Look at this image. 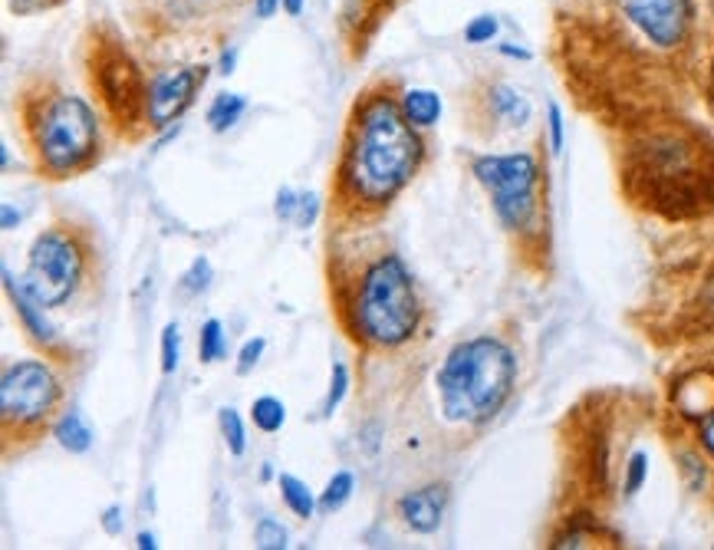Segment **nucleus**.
Masks as SVG:
<instances>
[{"instance_id":"1","label":"nucleus","mask_w":714,"mask_h":550,"mask_svg":"<svg viewBox=\"0 0 714 550\" xmlns=\"http://www.w3.org/2000/svg\"><path fill=\"white\" fill-rule=\"evenodd\" d=\"M422 142L405 110L389 96L369 100L353 126L346 149V182L362 202H389L418 169Z\"/></svg>"},{"instance_id":"2","label":"nucleus","mask_w":714,"mask_h":550,"mask_svg":"<svg viewBox=\"0 0 714 550\" xmlns=\"http://www.w3.org/2000/svg\"><path fill=\"white\" fill-rule=\"evenodd\" d=\"M514 353L491 336L451 350L438 373L441 409L451 422H487L510 396Z\"/></svg>"},{"instance_id":"3","label":"nucleus","mask_w":714,"mask_h":550,"mask_svg":"<svg viewBox=\"0 0 714 550\" xmlns=\"http://www.w3.org/2000/svg\"><path fill=\"white\" fill-rule=\"evenodd\" d=\"M356 320L366 340L379 346H399L412 336L418 323V300L412 277L399 257H382L362 280Z\"/></svg>"},{"instance_id":"4","label":"nucleus","mask_w":714,"mask_h":550,"mask_svg":"<svg viewBox=\"0 0 714 550\" xmlns=\"http://www.w3.org/2000/svg\"><path fill=\"white\" fill-rule=\"evenodd\" d=\"M96 113L80 96H57L37 126V146L44 165L57 175L73 172L96 152Z\"/></svg>"},{"instance_id":"5","label":"nucleus","mask_w":714,"mask_h":550,"mask_svg":"<svg viewBox=\"0 0 714 550\" xmlns=\"http://www.w3.org/2000/svg\"><path fill=\"white\" fill-rule=\"evenodd\" d=\"M477 182L491 192L494 211L507 228H527L537 211V162L533 156H484L474 162Z\"/></svg>"},{"instance_id":"6","label":"nucleus","mask_w":714,"mask_h":550,"mask_svg":"<svg viewBox=\"0 0 714 550\" xmlns=\"http://www.w3.org/2000/svg\"><path fill=\"white\" fill-rule=\"evenodd\" d=\"M80 271H83V257L73 238L64 231H47L31 248L24 287L41 307H60L77 290Z\"/></svg>"},{"instance_id":"7","label":"nucleus","mask_w":714,"mask_h":550,"mask_svg":"<svg viewBox=\"0 0 714 550\" xmlns=\"http://www.w3.org/2000/svg\"><path fill=\"white\" fill-rule=\"evenodd\" d=\"M60 399V386L44 363L24 359L4 373L0 382V412L8 425H37L44 422Z\"/></svg>"},{"instance_id":"8","label":"nucleus","mask_w":714,"mask_h":550,"mask_svg":"<svg viewBox=\"0 0 714 550\" xmlns=\"http://www.w3.org/2000/svg\"><path fill=\"white\" fill-rule=\"evenodd\" d=\"M93 73H96L100 93H103L110 113L119 119V126L133 123L139 116V110H142V96L149 100L136 64L126 54H119V50H103Z\"/></svg>"},{"instance_id":"9","label":"nucleus","mask_w":714,"mask_h":550,"mask_svg":"<svg viewBox=\"0 0 714 550\" xmlns=\"http://www.w3.org/2000/svg\"><path fill=\"white\" fill-rule=\"evenodd\" d=\"M622 11L655 47H675L684 37L688 0H622Z\"/></svg>"},{"instance_id":"10","label":"nucleus","mask_w":714,"mask_h":550,"mask_svg":"<svg viewBox=\"0 0 714 550\" xmlns=\"http://www.w3.org/2000/svg\"><path fill=\"white\" fill-rule=\"evenodd\" d=\"M201 83H205V70H198V67L169 70V73L156 77L152 87H149V100H146L149 123L159 126V129L175 123L192 106V100H195Z\"/></svg>"},{"instance_id":"11","label":"nucleus","mask_w":714,"mask_h":550,"mask_svg":"<svg viewBox=\"0 0 714 550\" xmlns=\"http://www.w3.org/2000/svg\"><path fill=\"white\" fill-rule=\"evenodd\" d=\"M655 185L658 192L665 195H675L678 202L691 195L694 188V159H691V149L678 139H655L652 149L645 152V169H642Z\"/></svg>"},{"instance_id":"12","label":"nucleus","mask_w":714,"mask_h":550,"mask_svg":"<svg viewBox=\"0 0 714 550\" xmlns=\"http://www.w3.org/2000/svg\"><path fill=\"white\" fill-rule=\"evenodd\" d=\"M445 501H448L445 488H441V484H428V488H418V491L405 494V497L399 501V511H402V517H405L408 527H415V530H422V534H431V530H438V524H441Z\"/></svg>"},{"instance_id":"13","label":"nucleus","mask_w":714,"mask_h":550,"mask_svg":"<svg viewBox=\"0 0 714 550\" xmlns=\"http://www.w3.org/2000/svg\"><path fill=\"white\" fill-rule=\"evenodd\" d=\"M4 284H8V290H11V297H14V303H18V313H21L24 326H27L37 340L50 343V340H54V330H50V323L44 320V313H37L41 303L31 297V290H27L24 284H18L11 271H4Z\"/></svg>"},{"instance_id":"14","label":"nucleus","mask_w":714,"mask_h":550,"mask_svg":"<svg viewBox=\"0 0 714 550\" xmlns=\"http://www.w3.org/2000/svg\"><path fill=\"white\" fill-rule=\"evenodd\" d=\"M402 110L412 126H435L441 116V96L431 90H408L402 100Z\"/></svg>"},{"instance_id":"15","label":"nucleus","mask_w":714,"mask_h":550,"mask_svg":"<svg viewBox=\"0 0 714 550\" xmlns=\"http://www.w3.org/2000/svg\"><path fill=\"white\" fill-rule=\"evenodd\" d=\"M494 113L507 123V126H523L530 119V103L514 90V87H494L491 93Z\"/></svg>"},{"instance_id":"16","label":"nucleus","mask_w":714,"mask_h":550,"mask_svg":"<svg viewBox=\"0 0 714 550\" xmlns=\"http://www.w3.org/2000/svg\"><path fill=\"white\" fill-rule=\"evenodd\" d=\"M57 442L67 448V451H87L90 445H93V428L87 425V419L80 415V412H67L60 422H57Z\"/></svg>"},{"instance_id":"17","label":"nucleus","mask_w":714,"mask_h":550,"mask_svg":"<svg viewBox=\"0 0 714 550\" xmlns=\"http://www.w3.org/2000/svg\"><path fill=\"white\" fill-rule=\"evenodd\" d=\"M244 110H247V100H244V96H238V93H221V96L211 103V110H208V123H211L215 133H224V129H231V126L244 116Z\"/></svg>"},{"instance_id":"18","label":"nucleus","mask_w":714,"mask_h":550,"mask_svg":"<svg viewBox=\"0 0 714 550\" xmlns=\"http://www.w3.org/2000/svg\"><path fill=\"white\" fill-rule=\"evenodd\" d=\"M280 494H284L287 507H290L297 517H313L316 501H313L310 488H307L300 478H293V474H280Z\"/></svg>"},{"instance_id":"19","label":"nucleus","mask_w":714,"mask_h":550,"mask_svg":"<svg viewBox=\"0 0 714 550\" xmlns=\"http://www.w3.org/2000/svg\"><path fill=\"white\" fill-rule=\"evenodd\" d=\"M251 412H254V425H257L261 432H277V428L287 422V409H284V402L274 399V396H261Z\"/></svg>"},{"instance_id":"20","label":"nucleus","mask_w":714,"mask_h":550,"mask_svg":"<svg viewBox=\"0 0 714 550\" xmlns=\"http://www.w3.org/2000/svg\"><path fill=\"white\" fill-rule=\"evenodd\" d=\"M353 474L349 471H339V474H333V481L326 484V491H323V497H320V511H339L346 501H349V494H353Z\"/></svg>"},{"instance_id":"21","label":"nucleus","mask_w":714,"mask_h":550,"mask_svg":"<svg viewBox=\"0 0 714 550\" xmlns=\"http://www.w3.org/2000/svg\"><path fill=\"white\" fill-rule=\"evenodd\" d=\"M228 343H224V333H221V323L218 320H208L201 326V343H198V353H201V363H218L224 356Z\"/></svg>"},{"instance_id":"22","label":"nucleus","mask_w":714,"mask_h":550,"mask_svg":"<svg viewBox=\"0 0 714 550\" xmlns=\"http://www.w3.org/2000/svg\"><path fill=\"white\" fill-rule=\"evenodd\" d=\"M221 432H224L231 455H244L247 442H244V422H241L238 409H221Z\"/></svg>"},{"instance_id":"23","label":"nucleus","mask_w":714,"mask_h":550,"mask_svg":"<svg viewBox=\"0 0 714 550\" xmlns=\"http://www.w3.org/2000/svg\"><path fill=\"white\" fill-rule=\"evenodd\" d=\"M346 389H349V373H346V366H343V363H336V366H333V382H330V392H326V399H323V415H333V412H336V405L343 402Z\"/></svg>"},{"instance_id":"24","label":"nucleus","mask_w":714,"mask_h":550,"mask_svg":"<svg viewBox=\"0 0 714 550\" xmlns=\"http://www.w3.org/2000/svg\"><path fill=\"white\" fill-rule=\"evenodd\" d=\"M254 537H257V547H264V550H277V547H287V530L274 520V517H264L261 524H257V530H254Z\"/></svg>"},{"instance_id":"25","label":"nucleus","mask_w":714,"mask_h":550,"mask_svg":"<svg viewBox=\"0 0 714 550\" xmlns=\"http://www.w3.org/2000/svg\"><path fill=\"white\" fill-rule=\"evenodd\" d=\"M494 37H497V21L491 14H481V18H474L464 27V41L468 44H491Z\"/></svg>"},{"instance_id":"26","label":"nucleus","mask_w":714,"mask_h":550,"mask_svg":"<svg viewBox=\"0 0 714 550\" xmlns=\"http://www.w3.org/2000/svg\"><path fill=\"white\" fill-rule=\"evenodd\" d=\"M178 326L175 323H169L165 326V333H162V369L165 373H175L178 369Z\"/></svg>"},{"instance_id":"27","label":"nucleus","mask_w":714,"mask_h":550,"mask_svg":"<svg viewBox=\"0 0 714 550\" xmlns=\"http://www.w3.org/2000/svg\"><path fill=\"white\" fill-rule=\"evenodd\" d=\"M645 474H648V458H645V451H635L629 458V471H625V494H635L642 488Z\"/></svg>"},{"instance_id":"28","label":"nucleus","mask_w":714,"mask_h":550,"mask_svg":"<svg viewBox=\"0 0 714 550\" xmlns=\"http://www.w3.org/2000/svg\"><path fill=\"white\" fill-rule=\"evenodd\" d=\"M208 280H211V264H208L205 257H198V261L192 264V271L185 274V287H188V290H205Z\"/></svg>"},{"instance_id":"29","label":"nucleus","mask_w":714,"mask_h":550,"mask_svg":"<svg viewBox=\"0 0 714 550\" xmlns=\"http://www.w3.org/2000/svg\"><path fill=\"white\" fill-rule=\"evenodd\" d=\"M264 340L257 336V340H251V343H244V350H241V363H238V373L244 376V373H251L254 366H257V359H261V353H264Z\"/></svg>"},{"instance_id":"30","label":"nucleus","mask_w":714,"mask_h":550,"mask_svg":"<svg viewBox=\"0 0 714 550\" xmlns=\"http://www.w3.org/2000/svg\"><path fill=\"white\" fill-rule=\"evenodd\" d=\"M313 221H316V195H300V205H297V218H293V225L310 228Z\"/></svg>"},{"instance_id":"31","label":"nucleus","mask_w":714,"mask_h":550,"mask_svg":"<svg viewBox=\"0 0 714 550\" xmlns=\"http://www.w3.org/2000/svg\"><path fill=\"white\" fill-rule=\"evenodd\" d=\"M297 205H300V195H293L290 188H280V195H277V215H280L284 221H293V218H297Z\"/></svg>"},{"instance_id":"32","label":"nucleus","mask_w":714,"mask_h":550,"mask_svg":"<svg viewBox=\"0 0 714 550\" xmlns=\"http://www.w3.org/2000/svg\"><path fill=\"white\" fill-rule=\"evenodd\" d=\"M550 146H553V152H563V116H560L556 103L550 106Z\"/></svg>"},{"instance_id":"33","label":"nucleus","mask_w":714,"mask_h":550,"mask_svg":"<svg viewBox=\"0 0 714 550\" xmlns=\"http://www.w3.org/2000/svg\"><path fill=\"white\" fill-rule=\"evenodd\" d=\"M280 4H284V0H254V11H257L261 21H267V18H274L280 11Z\"/></svg>"},{"instance_id":"34","label":"nucleus","mask_w":714,"mask_h":550,"mask_svg":"<svg viewBox=\"0 0 714 550\" xmlns=\"http://www.w3.org/2000/svg\"><path fill=\"white\" fill-rule=\"evenodd\" d=\"M701 445L714 455V409L707 412V419H704V425H701Z\"/></svg>"},{"instance_id":"35","label":"nucleus","mask_w":714,"mask_h":550,"mask_svg":"<svg viewBox=\"0 0 714 550\" xmlns=\"http://www.w3.org/2000/svg\"><path fill=\"white\" fill-rule=\"evenodd\" d=\"M116 517H119V507H110V511H106V530H110V534H119V520H116Z\"/></svg>"},{"instance_id":"36","label":"nucleus","mask_w":714,"mask_h":550,"mask_svg":"<svg viewBox=\"0 0 714 550\" xmlns=\"http://www.w3.org/2000/svg\"><path fill=\"white\" fill-rule=\"evenodd\" d=\"M234 60H238V54L228 50V54L221 57V73H234Z\"/></svg>"},{"instance_id":"37","label":"nucleus","mask_w":714,"mask_h":550,"mask_svg":"<svg viewBox=\"0 0 714 550\" xmlns=\"http://www.w3.org/2000/svg\"><path fill=\"white\" fill-rule=\"evenodd\" d=\"M18 221H21V215H18V211H14L11 205H8V208H4V231H11V228H14Z\"/></svg>"},{"instance_id":"38","label":"nucleus","mask_w":714,"mask_h":550,"mask_svg":"<svg viewBox=\"0 0 714 550\" xmlns=\"http://www.w3.org/2000/svg\"><path fill=\"white\" fill-rule=\"evenodd\" d=\"M284 8H287V14H290V18H300V11H303V0H284Z\"/></svg>"},{"instance_id":"39","label":"nucleus","mask_w":714,"mask_h":550,"mask_svg":"<svg viewBox=\"0 0 714 550\" xmlns=\"http://www.w3.org/2000/svg\"><path fill=\"white\" fill-rule=\"evenodd\" d=\"M500 54L517 57V60H530V54H527V50H517V47H500Z\"/></svg>"},{"instance_id":"40","label":"nucleus","mask_w":714,"mask_h":550,"mask_svg":"<svg viewBox=\"0 0 714 550\" xmlns=\"http://www.w3.org/2000/svg\"><path fill=\"white\" fill-rule=\"evenodd\" d=\"M704 300H707V307H711V313H714V274H711V280H707V287H704Z\"/></svg>"},{"instance_id":"41","label":"nucleus","mask_w":714,"mask_h":550,"mask_svg":"<svg viewBox=\"0 0 714 550\" xmlns=\"http://www.w3.org/2000/svg\"><path fill=\"white\" fill-rule=\"evenodd\" d=\"M139 547L152 550V547H159V543H156V537H152V534H139Z\"/></svg>"}]
</instances>
